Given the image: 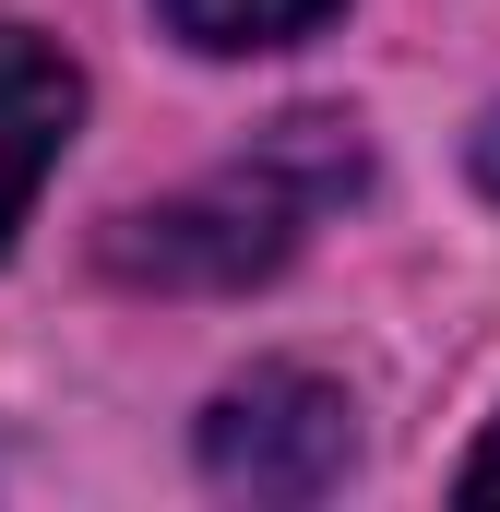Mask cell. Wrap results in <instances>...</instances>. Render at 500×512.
<instances>
[{
	"mask_svg": "<svg viewBox=\"0 0 500 512\" xmlns=\"http://www.w3.org/2000/svg\"><path fill=\"white\" fill-rule=\"evenodd\" d=\"M72 120H84V72H72L48 36L0 24V251H12V227H24V203H36V179L60 167Z\"/></svg>",
	"mask_w": 500,
	"mask_h": 512,
	"instance_id": "cell-3",
	"label": "cell"
},
{
	"mask_svg": "<svg viewBox=\"0 0 500 512\" xmlns=\"http://www.w3.org/2000/svg\"><path fill=\"white\" fill-rule=\"evenodd\" d=\"M358 465V405L322 370H250L203 417V477L227 501H322Z\"/></svg>",
	"mask_w": 500,
	"mask_h": 512,
	"instance_id": "cell-2",
	"label": "cell"
},
{
	"mask_svg": "<svg viewBox=\"0 0 500 512\" xmlns=\"http://www.w3.org/2000/svg\"><path fill=\"white\" fill-rule=\"evenodd\" d=\"M358 179H370V155H358L346 120H322V108L310 120H274L239 167H215V179L120 215L108 227V274L120 286H250V274H274V262L298 251V227L322 203H346Z\"/></svg>",
	"mask_w": 500,
	"mask_h": 512,
	"instance_id": "cell-1",
	"label": "cell"
},
{
	"mask_svg": "<svg viewBox=\"0 0 500 512\" xmlns=\"http://www.w3.org/2000/svg\"><path fill=\"white\" fill-rule=\"evenodd\" d=\"M191 48H215V60H239V48H286V36H310L334 0H155Z\"/></svg>",
	"mask_w": 500,
	"mask_h": 512,
	"instance_id": "cell-4",
	"label": "cell"
},
{
	"mask_svg": "<svg viewBox=\"0 0 500 512\" xmlns=\"http://www.w3.org/2000/svg\"><path fill=\"white\" fill-rule=\"evenodd\" d=\"M453 489H465V501H500V429L465 453V477H453Z\"/></svg>",
	"mask_w": 500,
	"mask_h": 512,
	"instance_id": "cell-5",
	"label": "cell"
}]
</instances>
